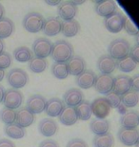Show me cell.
Listing matches in <instances>:
<instances>
[{"label": "cell", "mask_w": 139, "mask_h": 147, "mask_svg": "<svg viewBox=\"0 0 139 147\" xmlns=\"http://www.w3.org/2000/svg\"><path fill=\"white\" fill-rule=\"evenodd\" d=\"M50 55L55 62L66 63L73 55V47L66 40H58L52 44Z\"/></svg>", "instance_id": "obj_1"}, {"label": "cell", "mask_w": 139, "mask_h": 147, "mask_svg": "<svg viewBox=\"0 0 139 147\" xmlns=\"http://www.w3.org/2000/svg\"><path fill=\"white\" fill-rule=\"evenodd\" d=\"M131 51V44L124 38H116L112 40L108 47L109 55L114 60H120L128 57Z\"/></svg>", "instance_id": "obj_2"}, {"label": "cell", "mask_w": 139, "mask_h": 147, "mask_svg": "<svg viewBox=\"0 0 139 147\" xmlns=\"http://www.w3.org/2000/svg\"><path fill=\"white\" fill-rule=\"evenodd\" d=\"M44 22V16L39 13H27L23 18V27L30 33H38L42 30Z\"/></svg>", "instance_id": "obj_3"}, {"label": "cell", "mask_w": 139, "mask_h": 147, "mask_svg": "<svg viewBox=\"0 0 139 147\" xmlns=\"http://www.w3.org/2000/svg\"><path fill=\"white\" fill-rule=\"evenodd\" d=\"M7 80L9 84L13 87V89L18 90L20 88H23L28 83L29 76L24 70L20 68L11 69L7 75Z\"/></svg>", "instance_id": "obj_4"}, {"label": "cell", "mask_w": 139, "mask_h": 147, "mask_svg": "<svg viewBox=\"0 0 139 147\" xmlns=\"http://www.w3.org/2000/svg\"><path fill=\"white\" fill-rule=\"evenodd\" d=\"M126 16L119 11H115L111 16L105 17L104 19V25L106 29L111 32V33L116 34L122 31L124 23H125Z\"/></svg>", "instance_id": "obj_5"}, {"label": "cell", "mask_w": 139, "mask_h": 147, "mask_svg": "<svg viewBox=\"0 0 139 147\" xmlns=\"http://www.w3.org/2000/svg\"><path fill=\"white\" fill-rule=\"evenodd\" d=\"M23 99L24 96L20 91L16 89H8L5 91L2 102L6 108L14 110L21 106Z\"/></svg>", "instance_id": "obj_6"}, {"label": "cell", "mask_w": 139, "mask_h": 147, "mask_svg": "<svg viewBox=\"0 0 139 147\" xmlns=\"http://www.w3.org/2000/svg\"><path fill=\"white\" fill-rule=\"evenodd\" d=\"M91 109L96 119H106L110 115L111 107L105 98H97L91 103Z\"/></svg>", "instance_id": "obj_7"}, {"label": "cell", "mask_w": 139, "mask_h": 147, "mask_svg": "<svg viewBox=\"0 0 139 147\" xmlns=\"http://www.w3.org/2000/svg\"><path fill=\"white\" fill-rule=\"evenodd\" d=\"M52 43L45 37H39L32 44V52L36 57L45 59L51 55Z\"/></svg>", "instance_id": "obj_8"}, {"label": "cell", "mask_w": 139, "mask_h": 147, "mask_svg": "<svg viewBox=\"0 0 139 147\" xmlns=\"http://www.w3.org/2000/svg\"><path fill=\"white\" fill-rule=\"evenodd\" d=\"M117 138L121 143L126 146H134L138 144L139 131L137 129H128L121 127L118 130Z\"/></svg>", "instance_id": "obj_9"}, {"label": "cell", "mask_w": 139, "mask_h": 147, "mask_svg": "<svg viewBox=\"0 0 139 147\" xmlns=\"http://www.w3.org/2000/svg\"><path fill=\"white\" fill-rule=\"evenodd\" d=\"M112 85H113V78L111 75H102L96 76L93 87L97 92L100 94H106L111 92Z\"/></svg>", "instance_id": "obj_10"}, {"label": "cell", "mask_w": 139, "mask_h": 147, "mask_svg": "<svg viewBox=\"0 0 139 147\" xmlns=\"http://www.w3.org/2000/svg\"><path fill=\"white\" fill-rule=\"evenodd\" d=\"M130 90H131V78L129 76L119 75L113 78V85L111 90L113 93L121 96Z\"/></svg>", "instance_id": "obj_11"}, {"label": "cell", "mask_w": 139, "mask_h": 147, "mask_svg": "<svg viewBox=\"0 0 139 147\" xmlns=\"http://www.w3.org/2000/svg\"><path fill=\"white\" fill-rule=\"evenodd\" d=\"M57 13L61 19L65 21L73 19V17L77 13V7L73 5L72 1H61L58 5Z\"/></svg>", "instance_id": "obj_12"}, {"label": "cell", "mask_w": 139, "mask_h": 147, "mask_svg": "<svg viewBox=\"0 0 139 147\" xmlns=\"http://www.w3.org/2000/svg\"><path fill=\"white\" fill-rule=\"evenodd\" d=\"M116 67L117 61L109 55H103L97 60V68L102 75H111L116 69Z\"/></svg>", "instance_id": "obj_13"}, {"label": "cell", "mask_w": 139, "mask_h": 147, "mask_svg": "<svg viewBox=\"0 0 139 147\" xmlns=\"http://www.w3.org/2000/svg\"><path fill=\"white\" fill-rule=\"evenodd\" d=\"M95 11L100 16L107 17L116 11L117 6L113 0H101L95 2Z\"/></svg>", "instance_id": "obj_14"}, {"label": "cell", "mask_w": 139, "mask_h": 147, "mask_svg": "<svg viewBox=\"0 0 139 147\" xmlns=\"http://www.w3.org/2000/svg\"><path fill=\"white\" fill-rule=\"evenodd\" d=\"M69 75L76 76L80 75L82 72L86 70V62L85 60L79 55H73L69 60L66 62Z\"/></svg>", "instance_id": "obj_15"}, {"label": "cell", "mask_w": 139, "mask_h": 147, "mask_svg": "<svg viewBox=\"0 0 139 147\" xmlns=\"http://www.w3.org/2000/svg\"><path fill=\"white\" fill-rule=\"evenodd\" d=\"M64 104H67V106L73 107L80 103L82 100H84V95L81 90L77 88H72V89L68 90L63 96Z\"/></svg>", "instance_id": "obj_16"}, {"label": "cell", "mask_w": 139, "mask_h": 147, "mask_svg": "<svg viewBox=\"0 0 139 147\" xmlns=\"http://www.w3.org/2000/svg\"><path fill=\"white\" fill-rule=\"evenodd\" d=\"M34 121V115L27 107H21L15 114V123L22 128L31 126Z\"/></svg>", "instance_id": "obj_17"}, {"label": "cell", "mask_w": 139, "mask_h": 147, "mask_svg": "<svg viewBox=\"0 0 139 147\" xmlns=\"http://www.w3.org/2000/svg\"><path fill=\"white\" fill-rule=\"evenodd\" d=\"M46 98L41 95H32L28 98L27 107L32 114H40L45 110L46 106Z\"/></svg>", "instance_id": "obj_18"}, {"label": "cell", "mask_w": 139, "mask_h": 147, "mask_svg": "<svg viewBox=\"0 0 139 147\" xmlns=\"http://www.w3.org/2000/svg\"><path fill=\"white\" fill-rule=\"evenodd\" d=\"M62 21L57 17H49L45 20L42 28L43 33L48 36H54L61 33Z\"/></svg>", "instance_id": "obj_19"}, {"label": "cell", "mask_w": 139, "mask_h": 147, "mask_svg": "<svg viewBox=\"0 0 139 147\" xmlns=\"http://www.w3.org/2000/svg\"><path fill=\"white\" fill-rule=\"evenodd\" d=\"M96 75L95 73L91 70H85L80 75L76 76L75 82L81 89H90L93 86L94 81H95Z\"/></svg>", "instance_id": "obj_20"}, {"label": "cell", "mask_w": 139, "mask_h": 147, "mask_svg": "<svg viewBox=\"0 0 139 147\" xmlns=\"http://www.w3.org/2000/svg\"><path fill=\"white\" fill-rule=\"evenodd\" d=\"M120 123L123 128L136 129L139 124V114L137 111H127L120 117Z\"/></svg>", "instance_id": "obj_21"}, {"label": "cell", "mask_w": 139, "mask_h": 147, "mask_svg": "<svg viewBox=\"0 0 139 147\" xmlns=\"http://www.w3.org/2000/svg\"><path fill=\"white\" fill-rule=\"evenodd\" d=\"M58 129L57 123L52 119H43L38 124V130L44 137H52Z\"/></svg>", "instance_id": "obj_22"}, {"label": "cell", "mask_w": 139, "mask_h": 147, "mask_svg": "<svg viewBox=\"0 0 139 147\" xmlns=\"http://www.w3.org/2000/svg\"><path fill=\"white\" fill-rule=\"evenodd\" d=\"M64 107L65 104L62 99L58 98H52L46 102L45 110L44 111L50 117H58Z\"/></svg>", "instance_id": "obj_23"}, {"label": "cell", "mask_w": 139, "mask_h": 147, "mask_svg": "<svg viewBox=\"0 0 139 147\" xmlns=\"http://www.w3.org/2000/svg\"><path fill=\"white\" fill-rule=\"evenodd\" d=\"M58 119L62 124L66 126H71L76 123V121L78 120V117L76 116V112L75 108L65 106L63 110L61 111V113L59 114Z\"/></svg>", "instance_id": "obj_24"}, {"label": "cell", "mask_w": 139, "mask_h": 147, "mask_svg": "<svg viewBox=\"0 0 139 147\" xmlns=\"http://www.w3.org/2000/svg\"><path fill=\"white\" fill-rule=\"evenodd\" d=\"M80 31V23L77 20L72 19L69 21L62 22L61 33L66 37H73L75 36Z\"/></svg>", "instance_id": "obj_25"}, {"label": "cell", "mask_w": 139, "mask_h": 147, "mask_svg": "<svg viewBox=\"0 0 139 147\" xmlns=\"http://www.w3.org/2000/svg\"><path fill=\"white\" fill-rule=\"evenodd\" d=\"M90 129L96 136L109 133L110 122L106 119H94L90 123Z\"/></svg>", "instance_id": "obj_26"}, {"label": "cell", "mask_w": 139, "mask_h": 147, "mask_svg": "<svg viewBox=\"0 0 139 147\" xmlns=\"http://www.w3.org/2000/svg\"><path fill=\"white\" fill-rule=\"evenodd\" d=\"M76 116L78 119L81 120H88L91 117V102L88 100H82L77 106L75 107Z\"/></svg>", "instance_id": "obj_27"}, {"label": "cell", "mask_w": 139, "mask_h": 147, "mask_svg": "<svg viewBox=\"0 0 139 147\" xmlns=\"http://www.w3.org/2000/svg\"><path fill=\"white\" fill-rule=\"evenodd\" d=\"M5 133L8 137L11 138V139L20 140L26 135L25 128H22L17 123H11V124H8L5 126L4 128Z\"/></svg>", "instance_id": "obj_28"}, {"label": "cell", "mask_w": 139, "mask_h": 147, "mask_svg": "<svg viewBox=\"0 0 139 147\" xmlns=\"http://www.w3.org/2000/svg\"><path fill=\"white\" fill-rule=\"evenodd\" d=\"M14 32V24L8 17L0 19V39H4L11 36Z\"/></svg>", "instance_id": "obj_29"}, {"label": "cell", "mask_w": 139, "mask_h": 147, "mask_svg": "<svg viewBox=\"0 0 139 147\" xmlns=\"http://www.w3.org/2000/svg\"><path fill=\"white\" fill-rule=\"evenodd\" d=\"M13 57L18 62H28L32 58V52L28 47L20 46L13 51Z\"/></svg>", "instance_id": "obj_30"}, {"label": "cell", "mask_w": 139, "mask_h": 147, "mask_svg": "<svg viewBox=\"0 0 139 147\" xmlns=\"http://www.w3.org/2000/svg\"><path fill=\"white\" fill-rule=\"evenodd\" d=\"M93 143L94 147H112L114 143V139L110 133H106L94 137Z\"/></svg>", "instance_id": "obj_31"}, {"label": "cell", "mask_w": 139, "mask_h": 147, "mask_svg": "<svg viewBox=\"0 0 139 147\" xmlns=\"http://www.w3.org/2000/svg\"><path fill=\"white\" fill-rule=\"evenodd\" d=\"M120 98H121V103L128 108H132L136 106L139 100L138 92H134L132 90H130L129 92L124 94Z\"/></svg>", "instance_id": "obj_32"}, {"label": "cell", "mask_w": 139, "mask_h": 147, "mask_svg": "<svg viewBox=\"0 0 139 147\" xmlns=\"http://www.w3.org/2000/svg\"><path fill=\"white\" fill-rule=\"evenodd\" d=\"M47 63L46 59H43V58H39V57H32L31 60L29 61V68L32 72L36 73V74H40L44 72L47 68Z\"/></svg>", "instance_id": "obj_33"}, {"label": "cell", "mask_w": 139, "mask_h": 147, "mask_svg": "<svg viewBox=\"0 0 139 147\" xmlns=\"http://www.w3.org/2000/svg\"><path fill=\"white\" fill-rule=\"evenodd\" d=\"M136 66L137 63L130 55L117 61V68L124 73H130L134 71L136 68Z\"/></svg>", "instance_id": "obj_34"}, {"label": "cell", "mask_w": 139, "mask_h": 147, "mask_svg": "<svg viewBox=\"0 0 139 147\" xmlns=\"http://www.w3.org/2000/svg\"><path fill=\"white\" fill-rule=\"evenodd\" d=\"M52 73L56 78L65 79L69 76L67 64L61 62H54L52 66Z\"/></svg>", "instance_id": "obj_35"}, {"label": "cell", "mask_w": 139, "mask_h": 147, "mask_svg": "<svg viewBox=\"0 0 139 147\" xmlns=\"http://www.w3.org/2000/svg\"><path fill=\"white\" fill-rule=\"evenodd\" d=\"M15 114L16 112L14 110L5 107L0 111V119L6 123V125L11 124V123L15 122Z\"/></svg>", "instance_id": "obj_36"}, {"label": "cell", "mask_w": 139, "mask_h": 147, "mask_svg": "<svg viewBox=\"0 0 139 147\" xmlns=\"http://www.w3.org/2000/svg\"><path fill=\"white\" fill-rule=\"evenodd\" d=\"M106 99L109 102V104L111 105V108H117L119 107V105L121 104V98L120 96L116 95L115 93L111 92L106 94Z\"/></svg>", "instance_id": "obj_37"}, {"label": "cell", "mask_w": 139, "mask_h": 147, "mask_svg": "<svg viewBox=\"0 0 139 147\" xmlns=\"http://www.w3.org/2000/svg\"><path fill=\"white\" fill-rule=\"evenodd\" d=\"M123 29H125V31L131 36H137L138 34V29L135 26V24L132 21L131 19H129L128 17H126L125 23H124Z\"/></svg>", "instance_id": "obj_38"}, {"label": "cell", "mask_w": 139, "mask_h": 147, "mask_svg": "<svg viewBox=\"0 0 139 147\" xmlns=\"http://www.w3.org/2000/svg\"><path fill=\"white\" fill-rule=\"evenodd\" d=\"M11 64V57L7 52L0 54V70H5L9 68Z\"/></svg>", "instance_id": "obj_39"}, {"label": "cell", "mask_w": 139, "mask_h": 147, "mask_svg": "<svg viewBox=\"0 0 139 147\" xmlns=\"http://www.w3.org/2000/svg\"><path fill=\"white\" fill-rule=\"evenodd\" d=\"M66 147H88V144L81 139H73L68 142Z\"/></svg>", "instance_id": "obj_40"}, {"label": "cell", "mask_w": 139, "mask_h": 147, "mask_svg": "<svg viewBox=\"0 0 139 147\" xmlns=\"http://www.w3.org/2000/svg\"><path fill=\"white\" fill-rule=\"evenodd\" d=\"M129 55L136 63L139 62V45L138 44H135L134 47H131V51H130Z\"/></svg>", "instance_id": "obj_41"}, {"label": "cell", "mask_w": 139, "mask_h": 147, "mask_svg": "<svg viewBox=\"0 0 139 147\" xmlns=\"http://www.w3.org/2000/svg\"><path fill=\"white\" fill-rule=\"evenodd\" d=\"M131 90L134 92L139 91V76L135 75L132 78H131Z\"/></svg>", "instance_id": "obj_42"}, {"label": "cell", "mask_w": 139, "mask_h": 147, "mask_svg": "<svg viewBox=\"0 0 139 147\" xmlns=\"http://www.w3.org/2000/svg\"><path fill=\"white\" fill-rule=\"evenodd\" d=\"M38 147H59L58 143L54 140H45L40 143Z\"/></svg>", "instance_id": "obj_43"}, {"label": "cell", "mask_w": 139, "mask_h": 147, "mask_svg": "<svg viewBox=\"0 0 139 147\" xmlns=\"http://www.w3.org/2000/svg\"><path fill=\"white\" fill-rule=\"evenodd\" d=\"M0 147H15L14 143L8 139L0 140Z\"/></svg>", "instance_id": "obj_44"}, {"label": "cell", "mask_w": 139, "mask_h": 147, "mask_svg": "<svg viewBox=\"0 0 139 147\" xmlns=\"http://www.w3.org/2000/svg\"><path fill=\"white\" fill-rule=\"evenodd\" d=\"M46 3L50 6H58L61 1L60 0H48V1H46Z\"/></svg>", "instance_id": "obj_45"}, {"label": "cell", "mask_w": 139, "mask_h": 147, "mask_svg": "<svg viewBox=\"0 0 139 147\" xmlns=\"http://www.w3.org/2000/svg\"><path fill=\"white\" fill-rule=\"evenodd\" d=\"M4 93H5V89L2 85H0V103L3 101V98H4Z\"/></svg>", "instance_id": "obj_46"}, {"label": "cell", "mask_w": 139, "mask_h": 147, "mask_svg": "<svg viewBox=\"0 0 139 147\" xmlns=\"http://www.w3.org/2000/svg\"><path fill=\"white\" fill-rule=\"evenodd\" d=\"M4 13H5V9L2 6V4H0V19L2 17H4Z\"/></svg>", "instance_id": "obj_47"}, {"label": "cell", "mask_w": 139, "mask_h": 147, "mask_svg": "<svg viewBox=\"0 0 139 147\" xmlns=\"http://www.w3.org/2000/svg\"><path fill=\"white\" fill-rule=\"evenodd\" d=\"M4 48H5V44L2 39H0V54L4 52Z\"/></svg>", "instance_id": "obj_48"}, {"label": "cell", "mask_w": 139, "mask_h": 147, "mask_svg": "<svg viewBox=\"0 0 139 147\" xmlns=\"http://www.w3.org/2000/svg\"><path fill=\"white\" fill-rule=\"evenodd\" d=\"M4 76H5V71L4 70H0V82L3 80Z\"/></svg>", "instance_id": "obj_49"}, {"label": "cell", "mask_w": 139, "mask_h": 147, "mask_svg": "<svg viewBox=\"0 0 139 147\" xmlns=\"http://www.w3.org/2000/svg\"><path fill=\"white\" fill-rule=\"evenodd\" d=\"M85 1L84 0H81V1H72V3L73 5H75L76 7H77V5H81V4H83Z\"/></svg>", "instance_id": "obj_50"}]
</instances>
